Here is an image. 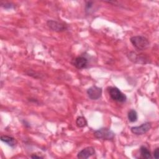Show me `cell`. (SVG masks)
<instances>
[{
  "label": "cell",
  "instance_id": "6da1fadb",
  "mask_svg": "<svg viewBox=\"0 0 159 159\" xmlns=\"http://www.w3.org/2000/svg\"><path fill=\"white\" fill-rule=\"evenodd\" d=\"M130 41L133 46L139 50H144L148 48L150 46V42L143 36H133L130 39Z\"/></svg>",
  "mask_w": 159,
  "mask_h": 159
},
{
  "label": "cell",
  "instance_id": "7a4b0ae2",
  "mask_svg": "<svg viewBox=\"0 0 159 159\" xmlns=\"http://www.w3.org/2000/svg\"><path fill=\"white\" fill-rule=\"evenodd\" d=\"M94 135L98 139L110 140L114 138L115 134L111 129L103 127L96 130L94 132Z\"/></svg>",
  "mask_w": 159,
  "mask_h": 159
},
{
  "label": "cell",
  "instance_id": "3957f363",
  "mask_svg": "<svg viewBox=\"0 0 159 159\" xmlns=\"http://www.w3.org/2000/svg\"><path fill=\"white\" fill-rule=\"evenodd\" d=\"M109 93L112 98L115 101L119 102H124L126 101L127 97L126 96L123 94L119 89L116 87H111L109 89Z\"/></svg>",
  "mask_w": 159,
  "mask_h": 159
},
{
  "label": "cell",
  "instance_id": "277c9868",
  "mask_svg": "<svg viewBox=\"0 0 159 159\" xmlns=\"http://www.w3.org/2000/svg\"><path fill=\"white\" fill-rule=\"evenodd\" d=\"M151 127H152L151 123L145 122L139 126H135V127H131L130 130L132 133H133L134 134L140 135L145 134L147 132H148L151 129Z\"/></svg>",
  "mask_w": 159,
  "mask_h": 159
},
{
  "label": "cell",
  "instance_id": "5b68a950",
  "mask_svg": "<svg viewBox=\"0 0 159 159\" xmlns=\"http://www.w3.org/2000/svg\"><path fill=\"white\" fill-rule=\"evenodd\" d=\"M102 88L96 86H93L88 89L86 93L88 97L92 100H97L101 97Z\"/></svg>",
  "mask_w": 159,
  "mask_h": 159
},
{
  "label": "cell",
  "instance_id": "8992f818",
  "mask_svg": "<svg viewBox=\"0 0 159 159\" xmlns=\"http://www.w3.org/2000/svg\"><path fill=\"white\" fill-rule=\"evenodd\" d=\"M47 24L50 29L55 32H63L67 29L66 25L64 24L53 20H48Z\"/></svg>",
  "mask_w": 159,
  "mask_h": 159
},
{
  "label": "cell",
  "instance_id": "52a82bcc",
  "mask_svg": "<svg viewBox=\"0 0 159 159\" xmlns=\"http://www.w3.org/2000/svg\"><path fill=\"white\" fill-rule=\"evenodd\" d=\"M88 64V59L83 56L76 57L73 60V65L78 69H83L87 67Z\"/></svg>",
  "mask_w": 159,
  "mask_h": 159
},
{
  "label": "cell",
  "instance_id": "ba28073f",
  "mask_svg": "<svg viewBox=\"0 0 159 159\" xmlns=\"http://www.w3.org/2000/svg\"><path fill=\"white\" fill-rule=\"evenodd\" d=\"M94 154H95L94 148L93 147H88L83 148L81 151H80L77 155V157L78 158H81V159H86L93 156Z\"/></svg>",
  "mask_w": 159,
  "mask_h": 159
},
{
  "label": "cell",
  "instance_id": "9c48e42d",
  "mask_svg": "<svg viewBox=\"0 0 159 159\" xmlns=\"http://www.w3.org/2000/svg\"><path fill=\"white\" fill-rule=\"evenodd\" d=\"M129 58L130 59L131 61L135 62V63H148L147 61V59L145 57L140 56L138 54H136L134 52H130L129 53Z\"/></svg>",
  "mask_w": 159,
  "mask_h": 159
},
{
  "label": "cell",
  "instance_id": "30bf717a",
  "mask_svg": "<svg viewBox=\"0 0 159 159\" xmlns=\"http://www.w3.org/2000/svg\"><path fill=\"white\" fill-rule=\"evenodd\" d=\"M1 140L10 146L11 147H14L17 143L14 138L8 135H2L1 137Z\"/></svg>",
  "mask_w": 159,
  "mask_h": 159
},
{
  "label": "cell",
  "instance_id": "8fae6325",
  "mask_svg": "<svg viewBox=\"0 0 159 159\" xmlns=\"http://www.w3.org/2000/svg\"><path fill=\"white\" fill-rule=\"evenodd\" d=\"M140 155L142 158H147V159L152 158V155L150 152L145 146H141V147L140 148Z\"/></svg>",
  "mask_w": 159,
  "mask_h": 159
},
{
  "label": "cell",
  "instance_id": "7c38bea8",
  "mask_svg": "<svg viewBox=\"0 0 159 159\" xmlns=\"http://www.w3.org/2000/svg\"><path fill=\"white\" fill-rule=\"evenodd\" d=\"M76 124L77 127H78L80 128H82V127H86L88 124V122H87V120L85 119V117H84L83 116H79L76 118Z\"/></svg>",
  "mask_w": 159,
  "mask_h": 159
},
{
  "label": "cell",
  "instance_id": "4fadbf2b",
  "mask_svg": "<svg viewBox=\"0 0 159 159\" xmlns=\"http://www.w3.org/2000/svg\"><path fill=\"white\" fill-rule=\"evenodd\" d=\"M127 117H128L129 120L131 122H134L137 121V120L138 119V115H137V112L134 109L130 110L128 112Z\"/></svg>",
  "mask_w": 159,
  "mask_h": 159
},
{
  "label": "cell",
  "instance_id": "5bb4252c",
  "mask_svg": "<svg viewBox=\"0 0 159 159\" xmlns=\"http://www.w3.org/2000/svg\"><path fill=\"white\" fill-rule=\"evenodd\" d=\"M93 6V2L91 1H88L85 6V10L87 13H90V11H91Z\"/></svg>",
  "mask_w": 159,
  "mask_h": 159
},
{
  "label": "cell",
  "instance_id": "9a60e30c",
  "mask_svg": "<svg viewBox=\"0 0 159 159\" xmlns=\"http://www.w3.org/2000/svg\"><path fill=\"white\" fill-rule=\"evenodd\" d=\"M2 6L3 7H4L5 9H12V8L14 7V5L10 2H6L4 4V5H2Z\"/></svg>",
  "mask_w": 159,
  "mask_h": 159
},
{
  "label": "cell",
  "instance_id": "2e32d148",
  "mask_svg": "<svg viewBox=\"0 0 159 159\" xmlns=\"http://www.w3.org/2000/svg\"><path fill=\"white\" fill-rule=\"evenodd\" d=\"M158 156H159V148L157 147L155 148V150L153 152V157L157 159V158H158Z\"/></svg>",
  "mask_w": 159,
  "mask_h": 159
},
{
  "label": "cell",
  "instance_id": "e0dca14e",
  "mask_svg": "<svg viewBox=\"0 0 159 159\" xmlns=\"http://www.w3.org/2000/svg\"><path fill=\"white\" fill-rule=\"evenodd\" d=\"M31 158H42V157H41L40 156H37V155H32Z\"/></svg>",
  "mask_w": 159,
  "mask_h": 159
}]
</instances>
